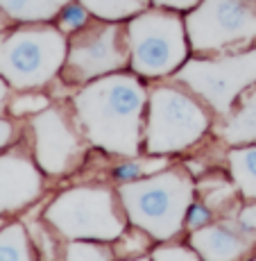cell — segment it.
I'll return each mask as SVG.
<instances>
[{
	"instance_id": "obj_1",
	"label": "cell",
	"mask_w": 256,
	"mask_h": 261,
	"mask_svg": "<svg viewBox=\"0 0 256 261\" xmlns=\"http://www.w3.org/2000/svg\"><path fill=\"white\" fill-rule=\"evenodd\" d=\"M148 91L136 73H109L84 84L73 98L77 123L93 145L120 157H138Z\"/></svg>"
},
{
	"instance_id": "obj_2",
	"label": "cell",
	"mask_w": 256,
	"mask_h": 261,
	"mask_svg": "<svg viewBox=\"0 0 256 261\" xmlns=\"http://www.w3.org/2000/svg\"><path fill=\"white\" fill-rule=\"evenodd\" d=\"M118 198L134 227L157 241H170L186 223L193 204V179L184 168L159 170L120 182Z\"/></svg>"
},
{
	"instance_id": "obj_3",
	"label": "cell",
	"mask_w": 256,
	"mask_h": 261,
	"mask_svg": "<svg viewBox=\"0 0 256 261\" xmlns=\"http://www.w3.org/2000/svg\"><path fill=\"white\" fill-rule=\"evenodd\" d=\"M66 39L54 25H23L0 39V75L18 91L46 87L66 62Z\"/></svg>"
},
{
	"instance_id": "obj_4",
	"label": "cell",
	"mask_w": 256,
	"mask_h": 261,
	"mask_svg": "<svg viewBox=\"0 0 256 261\" xmlns=\"http://www.w3.org/2000/svg\"><path fill=\"white\" fill-rule=\"evenodd\" d=\"M129 66L140 77H163L175 73L188 55L186 23L168 7L143 9L127 23Z\"/></svg>"
},
{
	"instance_id": "obj_5",
	"label": "cell",
	"mask_w": 256,
	"mask_h": 261,
	"mask_svg": "<svg viewBox=\"0 0 256 261\" xmlns=\"http://www.w3.org/2000/svg\"><path fill=\"white\" fill-rule=\"evenodd\" d=\"M209 129V114L175 84H157L148 95L145 152L170 154L197 143Z\"/></svg>"
},
{
	"instance_id": "obj_6",
	"label": "cell",
	"mask_w": 256,
	"mask_h": 261,
	"mask_svg": "<svg viewBox=\"0 0 256 261\" xmlns=\"http://www.w3.org/2000/svg\"><path fill=\"white\" fill-rule=\"evenodd\" d=\"M116 195L104 187H77L59 193L46 209V220L66 239L116 241L125 232V216Z\"/></svg>"
},
{
	"instance_id": "obj_7",
	"label": "cell",
	"mask_w": 256,
	"mask_h": 261,
	"mask_svg": "<svg viewBox=\"0 0 256 261\" xmlns=\"http://www.w3.org/2000/svg\"><path fill=\"white\" fill-rule=\"evenodd\" d=\"M195 53H232L256 41V0H200L186 16Z\"/></svg>"
},
{
	"instance_id": "obj_8",
	"label": "cell",
	"mask_w": 256,
	"mask_h": 261,
	"mask_svg": "<svg viewBox=\"0 0 256 261\" xmlns=\"http://www.w3.org/2000/svg\"><path fill=\"white\" fill-rule=\"evenodd\" d=\"M175 80L211 109L229 116L236 100L256 84V48L218 59H188L177 68Z\"/></svg>"
},
{
	"instance_id": "obj_9",
	"label": "cell",
	"mask_w": 256,
	"mask_h": 261,
	"mask_svg": "<svg viewBox=\"0 0 256 261\" xmlns=\"http://www.w3.org/2000/svg\"><path fill=\"white\" fill-rule=\"evenodd\" d=\"M127 62V25H120L118 21L87 23L70 39L62 73L66 82L87 84L102 75L123 71Z\"/></svg>"
},
{
	"instance_id": "obj_10",
	"label": "cell",
	"mask_w": 256,
	"mask_h": 261,
	"mask_svg": "<svg viewBox=\"0 0 256 261\" xmlns=\"http://www.w3.org/2000/svg\"><path fill=\"white\" fill-rule=\"evenodd\" d=\"M34 159L48 175H64L77 164L82 141L62 107H46L34 114Z\"/></svg>"
},
{
	"instance_id": "obj_11",
	"label": "cell",
	"mask_w": 256,
	"mask_h": 261,
	"mask_svg": "<svg viewBox=\"0 0 256 261\" xmlns=\"http://www.w3.org/2000/svg\"><path fill=\"white\" fill-rule=\"evenodd\" d=\"M43 191V177L37 159L23 148L0 154V214L18 212L32 204Z\"/></svg>"
},
{
	"instance_id": "obj_12",
	"label": "cell",
	"mask_w": 256,
	"mask_h": 261,
	"mask_svg": "<svg viewBox=\"0 0 256 261\" xmlns=\"http://www.w3.org/2000/svg\"><path fill=\"white\" fill-rule=\"evenodd\" d=\"M252 239L249 229H245L238 223H215L204 225V227L193 229L190 234V248L200 254L202 259L209 261H229L247 254Z\"/></svg>"
},
{
	"instance_id": "obj_13",
	"label": "cell",
	"mask_w": 256,
	"mask_h": 261,
	"mask_svg": "<svg viewBox=\"0 0 256 261\" xmlns=\"http://www.w3.org/2000/svg\"><path fill=\"white\" fill-rule=\"evenodd\" d=\"M220 134L232 145L256 143V84L249 87V93L243 95L238 112L227 116V123L222 125Z\"/></svg>"
},
{
	"instance_id": "obj_14",
	"label": "cell",
	"mask_w": 256,
	"mask_h": 261,
	"mask_svg": "<svg viewBox=\"0 0 256 261\" xmlns=\"http://www.w3.org/2000/svg\"><path fill=\"white\" fill-rule=\"evenodd\" d=\"M73 0H0V14L21 23H46Z\"/></svg>"
},
{
	"instance_id": "obj_15",
	"label": "cell",
	"mask_w": 256,
	"mask_h": 261,
	"mask_svg": "<svg viewBox=\"0 0 256 261\" xmlns=\"http://www.w3.org/2000/svg\"><path fill=\"white\" fill-rule=\"evenodd\" d=\"M229 170L236 189L247 200H256V143L229 150Z\"/></svg>"
},
{
	"instance_id": "obj_16",
	"label": "cell",
	"mask_w": 256,
	"mask_h": 261,
	"mask_svg": "<svg viewBox=\"0 0 256 261\" xmlns=\"http://www.w3.org/2000/svg\"><path fill=\"white\" fill-rule=\"evenodd\" d=\"M100 21H125L148 9L152 0H79Z\"/></svg>"
},
{
	"instance_id": "obj_17",
	"label": "cell",
	"mask_w": 256,
	"mask_h": 261,
	"mask_svg": "<svg viewBox=\"0 0 256 261\" xmlns=\"http://www.w3.org/2000/svg\"><path fill=\"white\" fill-rule=\"evenodd\" d=\"M0 259L30 261L34 259L32 241L27 229L21 223H9L7 227H0Z\"/></svg>"
},
{
	"instance_id": "obj_18",
	"label": "cell",
	"mask_w": 256,
	"mask_h": 261,
	"mask_svg": "<svg viewBox=\"0 0 256 261\" xmlns=\"http://www.w3.org/2000/svg\"><path fill=\"white\" fill-rule=\"evenodd\" d=\"M66 257L70 261H107L113 257L109 245L91 243V239H70L66 245Z\"/></svg>"
},
{
	"instance_id": "obj_19",
	"label": "cell",
	"mask_w": 256,
	"mask_h": 261,
	"mask_svg": "<svg viewBox=\"0 0 256 261\" xmlns=\"http://www.w3.org/2000/svg\"><path fill=\"white\" fill-rule=\"evenodd\" d=\"M89 16H91V12H89L82 3H68L57 16L59 30H62L64 34H75L77 30H82L84 25L89 23Z\"/></svg>"
},
{
	"instance_id": "obj_20",
	"label": "cell",
	"mask_w": 256,
	"mask_h": 261,
	"mask_svg": "<svg viewBox=\"0 0 256 261\" xmlns=\"http://www.w3.org/2000/svg\"><path fill=\"white\" fill-rule=\"evenodd\" d=\"M48 107V98L43 93H23L16 95L12 102L7 105L12 116H34V114L43 112Z\"/></svg>"
},
{
	"instance_id": "obj_21",
	"label": "cell",
	"mask_w": 256,
	"mask_h": 261,
	"mask_svg": "<svg viewBox=\"0 0 256 261\" xmlns=\"http://www.w3.org/2000/svg\"><path fill=\"white\" fill-rule=\"evenodd\" d=\"M154 259H165V261H193V259H200V254L190 248H182V245H168V248H157L152 252Z\"/></svg>"
},
{
	"instance_id": "obj_22",
	"label": "cell",
	"mask_w": 256,
	"mask_h": 261,
	"mask_svg": "<svg viewBox=\"0 0 256 261\" xmlns=\"http://www.w3.org/2000/svg\"><path fill=\"white\" fill-rule=\"evenodd\" d=\"M211 220V209L209 204H190L188 207V214H186V225L190 229H197V227H204V225H209Z\"/></svg>"
},
{
	"instance_id": "obj_23",
	"label": "cell",
	"mask_w": 256,
	"mask_h": 261,
	"mask_svg": "<svg viewBox=\"0 0 256 261\" xmlns=\"http://www.w3.org/2000/svg\"><path fill=\"white\" fill-rule=\"evenodd\" d=\"M200 0H152L154 7H168V9H175V12H188V9H193L195 5H197Z\"/></svg>"
},
{
	"instance_id": "obj_24",
	"label": "cell",
	"mask_w": 256,
	"mask_h": 261,
	"mask_svg": "<svg viewBox=\"0 0 256 261\" xmlns=\"http://www.w3.org/2000/svg\"><path fill=\"white\" fill-rule=\"evenodd\" d=\"M238 223L243 225L245 229L254 232V229H256V204H249V207H245L243 212H240V216H238Z\"/></svg>"
},
{
	"instance_id": "obj_25",
	"label": "cell",
	"mask_w": 256,
	"mask_h": 261,
	"mask_svg": "<svg viewBox=\"0 0 256 261\" xmlns=\"http://www.w3.org/2000/svg\"><path fill=\"white\" fill-rule=\"evenodd\" d=\"M14 139V125L12 120L7 118H0V150L5 148V145H9Z\"/></svg>"
},
{
	"instance_id": "obj_26",
	"label": "cell",
	"mask_w": 256,
	"mask_h": 261,
	"mask_svg": "<svg viewBox=\"0 0 256 261\" xmlns=\"http://www.w3.org/2000/svg\"><path fill=\"white\" fill-rule=\"evenodd\" d=\"M7 98H9V82L3 77V75H0V114L7 109V105H9Z\"/></svg>"
},
{
	"instance_id": "obj_27",
	"label": "cell",
	"mask_w": 256,
	"mask_h": 261,
	"mask_svg": "<svg viewBox=\"0 0 256 261\" xmlns=\"http://www.w3.org/2000/svg\"><path fill=\"white\" fill-rule=\"evenodd\" d=\"M0 227H3V218H0Z\"/></svg>"
}]
</instances>
